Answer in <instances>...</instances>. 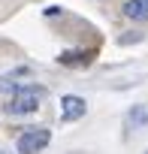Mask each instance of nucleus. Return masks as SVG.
<instances>
[{
  "label": "nucleus",
  "instance_id": "20e7f679",
  "mask_svg": "<svg viewBox=\"0 0 148 154\" xmlns=\"http://www.w3.org/2000/svg\"><path fill=\"white\" fill-rule=\"evenodd\" d=\"M124 15L133 18V21H148V0H127Z\"/></svg>",
  "mask_w": 148,
  "mask_h": 154
},
{
  "label": "nucleus",
  "instance_id": "7ed1b4c3",
  "mask_svg": "<svg viewBox=\"0 0 148 154\" xmlns=\"http://www.w3.org/2000/svg\"><path fill=\"white\" fill-rule=\"evenodd\" d=\"M39 109V94H12L6 103V115H33Z\"/></svg>",
  "mask_w": 148,
  "mask_h": 154
},
{
  "label": "nucleus",
  "instance_id": "423d86ee",
  "mask_svg": "<svg viewBox=\"0 0 148 154\" xmlns=\"http://www.w3.org/2000/svg\"><path fill=\"white\" fill-rule=\"evenodd\" d=\"M0 154H6V151H0Z\"/></svg>",
  "mask_w": 148,
  "mask_h": 154
},
{
  "label": "nucleus",
  "instance_id": "f257e3e1",
  "mask_svg": "<svg viewBox=\"0 0 148 154\" xmlns=\"http://www.w3.org/2000/svg\"><path fill=\"white\" fill-rule=\"evenodd\" d=\"M48 142H51L48 127H24L15 139V148H18V154H39Z\"/></svg>",
  "mask_w": 148,
  "mask_h": 154
},
{
  "label": "nucleus",
  "instance_id": "39448f33",
  "mask_svg": "<svg viewBox=\"0 0 148 154\" xmlns=\"http://www.w3.org/2000/svg\"><path fill=\"white\" fill-rule=\"evenodd\" d=\"M127 127H130V130L148 127V106H130V112H127Z\"/></svg>",
  "mask_w": 148,
  "mask_h": 154
},
{
  "label": "nucleus",
  "instance_id": "f03ea898",
  "mask_svg": "<svg viewBox=\"0 0 148 154\" xmlns=\"http://www.w3.org/2000/svg\"><path fill=\"white\" fill-rule=\"evenodd\" d=\"M85 112H88L85 97H76V94H63V97H60V121H63V124L85 118Z\"/></svg>",
  "mask_w": 148,
  "mask_h": 154
}]
</instances>
